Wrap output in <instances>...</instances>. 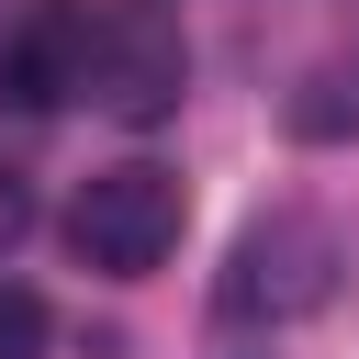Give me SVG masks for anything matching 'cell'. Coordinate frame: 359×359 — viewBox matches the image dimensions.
<instances>
[{
    "label": "cell",
    "instance_id": "obj_1",
    "mask_svg": "<svg viewBox=\"0 0 359 359\" xmlns=\"http://www.w3.org/2000/svg\"><path fill=\"white\" fill-rule=\"evenodd\" d=\"M180 180L168 168H146V157H123V168H101L79 202H67V247L90 258V269H112V280H146L168 247H180Z\"/></svg>",
    "mask_w": 359,
    "mask_h": 359
},
{
    "label": "cell",
    "instance_id": "obj_2",
    "mask_svg": "<svg viewBox=\"0 0 359 359\" xmlns=\"http://www.w3.org/2000/svg\"><path fill=\"white\" fill-rule=\"evenodd\" d=\"M180 90H191V45H180V11H157V0H123V11H101V45H90V101L112 112V123H168L180 112Z\"/></svg>",
    "mask_w": 359,
    "mask_h": 359
},
{
    "label": "cell",
    "instance_id": "obj_3",
    "mask_svg": "<svg viewBox=\"0 0 359 359\" xmlns=\"http://www.w3.org/2000/svg\"><path fill=\"white\" fill-rule=\"evenodd\" d=\"M337 292V236L314 213H269L236 236V269H224V314H258V325H292Z\"/></svg>",
    "mask_w": 359,
    "mask_h": 359
},
{
    "label": "cell",
    "instance_id": "obj_4",
    "mask_svg": "<svg viewBox=\"0 0 359 359\" xmlns=\"http://www.w3.org/2000/svg\"><path fill=\"white\" fill-rule=\"evenodd\" d=\"M90 45H101V11L90 0H34L0 34V101H22V112L90 101Z\"/></svg>",
    "mask_w": 359,
    "mask_h": 359
},
{
    "label": "cell",
    "instance_id": "obj_5",
    "mask_svg": "<svg viewBox=\"0 0 359 359\" xmlns=\"http://www.w3.org/2000/svg\"><path fill=\"white\" fill-rule=\"evenodd\" d=\"M292 135H303V146H348V135H359V45H337V56L303 67V90H292Z\"/></svg>",
    "mask_w": 359,
    "mask_h": 359
},
{
    "label": "cell",
    "instance_id": "obj_6",
    "mask_svg": "<svg viewBox=\"0 0 359 359\" xmlns=\"http://www.w3.org/2000/svg\"><path fill=\"white\" fill-rule=\"evenodd\" d=\"M34 348H45V303L22 280H0V359H34Z\"/></svg>",
    "mask_w": 359,
    "mask_h": 359
},
{
    "label": "cell",
    "instance_id": "obj_7",
    "mask_svg": "<svg viewBox=\"0 0 359 359\" xmlns=\"http://www.w3.org/2000/svg\"><path fill=\"white\" fill-rule=\"evenodd\" d=\"M22 224H34V202H22V180H11V168H0V247H11V236H22Z\"/></svg>",
    "mask_w": 359,
    "mask_h": 359
}]
</instances>
